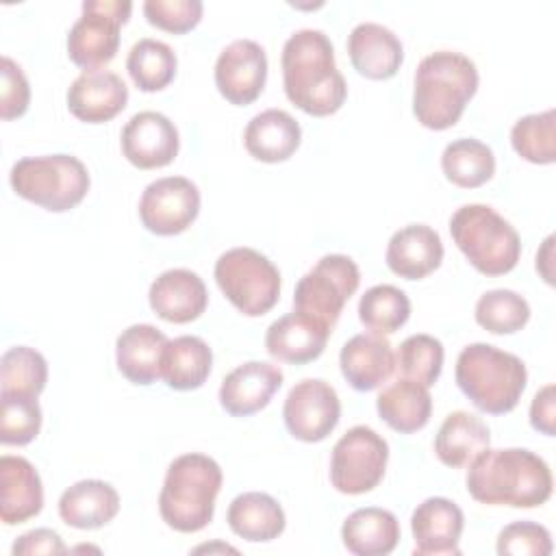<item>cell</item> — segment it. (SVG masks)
Masks as SVG:
<instances>
[{"label":"cell","instance_id":"cell-1","mask_svg":"<svg viewBox=\"0 0 556 556\" xmlns=\"http://www.w3.org/2000/svg\"><path fill=\"white\" fill-rule=\"evenodd\" d=\"M282 85L291 104L313 117L337 113L348 96L334 63L330 37L319 28H300L282 46Z\"/></svg>","mask_w":556,"mask_h":556},{"label":"cell","instance_id":"cell-2","mask_svg":"<svg viewBox=\"0 0 556 556\" xmlns=\"http://www.w3.org/2000/svg\"><path fill=\"white\" fill-rule=\"evenodd\" d=\"M469 495L489 506L536 508L552 495L549 465L526 447L480 452L467 469Z\"/></svg>","mask_w":556,"mask_h":556},{"label":"cell","instance_id":"cell-3","mask_svg":"<svg viewBox=\"0 0 556 556\" xmlns=\"http://www.w3.org/2000/svg\"><path fill=\"white\" fill-rule=\"evenodd\" d=\"M476 63L454 50L424 56L415 72L413 113L424 128H452L478 91Z\"/></svg>","mask_w":556,"mask_h":556},{"label":"cell","instance_id":"cell-4","mask_svg":"<svg viewBox=\"0 0 556 556\" xmlns=\"http://www.w3.org/2000/svg\"><path fill=\"white\" fill-rule=\"evenodd\" d=\"M222 482V467L211 456L189 452L174 458L159 493L163 521L176 532H200L213 519Z\"/></svg>","mask_w":556,"mask_h":556},{"label":"cell","instance_id":"cell-5","mask_svg":"<svg viewBox=\"0 0 556 556\" xmlns=\"http://www.w3.org/2000/svg\"><path fill=\"white\" fill-rule=\"evenodd\" d=\"M454 378L463 395L482 413H510L526 389L528 371L519 356L491 343H469L456 358Z\"/></svg>","mask_w":556,"mask_h":556},{"label":"cell","instance_id":"cell-6","mask_svg":"<svg viewBox=\"0 0 556 556\" xmlns=\"http://www.w3.org/2000/svg\"><path fill=\"white\" fill-rule=\"evenodd\" d=\"M450 235L471 267L484 276L508 274L519 263V232L489 204L456 208L450 217Z\"/></svg>","mask_w":556,"mask_h":556},{"label":"cell","instance_id":"cell-7","mask_svg":"<svg viewBox=\"0 0 556 556\" xmlns=\"http://www.w3.org/2000/svg\"><path fill=\"white\" fill-rule=\"evenodd\" d=\"M9 182L20 198L50 213H65L83 202L91 178L80 159L72 154H43L24 156L13 163Z\"/></svg>","mask_w":556,"mask_h":556},{"label":"cell","instance_id":"cell-8","mask_svg":"<svg viewBox=\"0 0 556 556\" xmlns=\"http://www.w3.org/2000/svg\"><path fill=\"white\" fill-rule=\"evenodd\" d=\"M213 276L226 300L248 317L269 313L280 298L278 267L254 248H230L219 254Z\"/></svg>","mask_w":556,"mask_h":556},{"label":"cell","instance_id":"cell-9","mask_svg":"<svg viewBox=\"0 0 556 556\" xmlns=\"http://www.w3.org/2000/svg\"><path fill=\"white\" fill-rule=\"evenodd\" d=\"M358 285L361 271L350 256L326 254L298 280L293 311L306 313L332 328Z\"/></svg>","mask_w":556,"mask_h":556},{"label":"cell","instance_id":"cell-10","mask_svg":"<svg viewBox=\"0 0 556 556\" xmlns=\"http://www.w3.org/2000/svg\"><path fill=\"white\" fill-rule=\"evenodd\" d=\"M80 17L67 33V56L83 70H100L119 48V28L128 22V0H85Z\"/></svg>","mask_w":556,"mask_h":556},{"label":"cell","instance_id":"cell-11","mask_svg":"<svg viewBox=\"0 0 556 556\" xmlns=\"http://www.w3.org/2000/svg\"><path fill=\"white\" fill-rule=\"evenodd\" d=\"M389 460V443L369 426L350 428L332 447L330 482L339 493L361 495L380 484Z\"/></svg>","mask_w":556,"mask_h":556},{"label":"cell","instance_id":"cell-12","mask_svg":"<svg viewBox=\"0 0 556 556\" xmlns=\"http://www.w3.org/2000/svg\"><path fill=\"white\" fill-rule=\"evenodd\" d=\"M200 213V191L185 176L152 180L139 198V219L146 230L159 237L185 232Z\"/></svg>","mask_w":556,"mask_h":556},{"label":"cell","instance_id":"cell-13","mask_svg":"<svg viewBox=\"0 0 556 556\" xmlns=\"http://www.w3.org/2000/svg\"><path fill=\"white\" fill-rule=\"evenodd\" d=\"M341 400L321 378H304L285 397L282 419L289 434L304 443L324 441L339 424Z\"/></svg>","mask_w":556,"mask_h":556},{"label":"cell","instance_id":"cell-14","mask_svg":"<svg viewBox=\"0 0 556 556\" xmlns=\"http://www.w3.org/2000/svg\"><path fill=\"white\" fill-rule=\"evenodd\" d=\"M267 54L254 39L230 41L215 61V87L230 104H252L265 89Z\"/></svg>","mask_w":556,"mask_h":556},{"label":"cell","instance_id":"cell-15","mask_svg":"<svg viewBox=\"0 0 556 556\" xmlns=\"http://www.w3.org/2000/svg\"><path fill=\"white\" fill-rule=\"evenodd\" d=\"M122 154L139 169H159L169 165L180 148V135L174 122L159 111H139L122 128Z\"/></svg>","mask_w":556,"mask_h":556},{"label":"cell","instance_id":"cell-16","mask_svg":"<svg viewBox=\"0 0 556 556\" xmlns=\"http://www.w3.org/2000/svg\"><path fill=\"white\" fill-rule=\"evenodd\" d=\"M465 515L447 497H428L413 510L410 532L417 556H458Z\"/></svg>","mask_w":556,"mask_h":556},{"label":"cell","instance_id":"cell-17","mask_svg":"<svg viewBox=\"0 0 556 556\" xmlns=\"http://www.w3.org/2000/svg\"><path fill=\"white\" fill-rule=\"evenodd\" d=\"M282 369L267 361H248L235 367L219 387V404L232 417H250L263 410L282 384Z\"/></svg>","mask_w":556,"mask_h":556},{"label":"cell","instance_id":"cell-18","mask_svg":"<svg viewBox=\"0 0 556 556\" xmlns=\"http://www.w3.org/2000/svg\"><path fill=\"white\" fill-rule=\"evenodd\" d=\"M128 102L126 83L111 70H83L67 89L70 113L87 124H104Z\"/></svg>","mask_w":556,"mask_h":556},{"label":"cell","instance_id":"cell-19","mask_svg":"<svg viewBox=\"0 0 556 556\" xmlns=\"http://www.w3.org/2000/svg\"><path fill=\"white\" fill-rule=\"evenodd\" d=\"M148 302L161 319L169 324H189L206 311L208 291L195 271L174 267L152 280Z\"/></svg>","mask_w":556,"mask_h":556},{"label":"cell","instance_id":"cell-20","mask_svg":"<svg viewBox=\"0 0 556 556\" xmlns=\"http://www.w3.org/2000/svg\"><path fill=\"white\" fill-rule=\"evenodd\" d=\"M332 328L324 321L293 311L269 324L265 332V350L269 356L291 365H304L321 356Z\"/></svg>","mask_w":556,"mask_h":556},{"label":"cell","instance_id":"cell-21","mask_svg":"<svg viewBox=\"0 0 556 556\" xmlns=\"http://www.w3.org/2000/svg\"><path fill=\"white\" fill-rule=\"evenodd\" d=\"M339 367L352 389L374 391L393 376L395 352L384 334L361 332L343 343Z\"/></svg>","mask_w":556,"mask_h":556},{"label":"cell","instance_id":"cell-22","mask_svg":"<svg viewBox=\"0 0 556 556\" xmlns=\"http://www.w3.org/2000/svg\"><path fill=\"white\" fill-rule=\"evenodd\" d=\"M348 54L354 70L369 80H387L404 61L400 37L376 22H361L348 35Z\"/></svg>","mask_w":556,"mask_h":556},{"label":"cell","instance_id":"cell-23","mask_svg":"<svg viewBox=\"0 0 556 556\" xmlns=\"http://www.w3.org/2000/svg\"><path fill=\"white\" fill-rule=\"evenodd\" d=\"M43 508V484L39 471L24 456L0 458V519L17 526L37 517Z\"/></svg>","mask_w":556,"mask_h":556},{"label":"cell","instance_id":"cell-24","mask_svg":"<svg viewBox=\"0 0 556 556\" xmlns=\"http://www.w3.org/2000/svg\"><path fill=\"white\" fill-rule=\"evenodd\" d=\"M443 241L426 224H408L395 230L387 245V267L406 280H421L443 261Z\"/></svg>","mask_w":556,"mask_h":556},{"label":"cell","instance_id":"cell-25","mask_svg":"<svg viewBox=\"0 0 556 556\" xmlns=\"http://www.w3.org/2000/svg\"><path fill=\"white\" fill-rule=\"evenodd\" d=\"M169 339L152 324H132L115 341L119 374L132 384H152L161 378V356Z\"/></svg>","mask_w":556,"mask_h":556},{"label":"cell","instance_id":"cell-26","mask_svg":"<svg viewBox=\"0 0 556 556\" xmlns=\"http://www.w3.org/2000/svg\"><path fill=\"white\" fill-rule=\"evenodd\" d=\"M302 141L298 119L282 109H265L256 113L243 132V146L256 161L282 163L295 154Z\"/></svg>","mask_w":556,"mask_h":556},{"label":"cell","instance_id":"cell-27","mask_svg":"<svg viewBox=\"0 0 556 556\" xmlns=\"http://www.w3.org/2000/svg\"><path fill=\"white\" fill-rule=\"evenodd\" d=\"M119 513V493L104 480H78L59 497V517L78 530H96Z\"/></svg>","mask_w":556,"mask_h":556},{"label":"cell","instance_id":"cell-28","mask_svg":"<svg viewBox=\"0 0 556 556\" xmlns=\"http://www.w3.org/2000/svg\"><path fill=\"white\" fill-rule=\"evenodd\" d=\"M341 539L345 549L356 556H387L400 543V521L387 508H356L345 517Z\"/></svg>","mask_w":556,"mask_h":556},{"label":"cell","instance_id":"cell-29","mask_svg":"<svg viewBox=\"0 0 556 556\" xmlns=\"http://www.w3.org/2000/svg\"><path fill=\"white\" fill-rule=\"evenodd\" d=\"M376 410L391 430L413 434L430 421L432 397L428 387L397 376L378 393Z\"/></svg>","mask_w":556,"mask_h":556},{"label":"cell","instance_id":"cell-30","mask_svg":"<svg viewBox=\"0 0 556 556\" xmlns=\"http://www.w3.org/2000/svg\"><path fill=\"white\" fill-rule=\"evenodd\" d=\"M226 521L237 536L250 543L274 541L285 532L287 526V517L278 500L261 491L237 495L228 506Z\"/></svg>","mask_w":556,"mask_h":556},{"label":"cell","instance_id":"cell-31","mask_svg":"<svg viewBox=\"0 0 556 556\" xmlns=\"http://www.w3.org/2000/svg\"><path fill=\"white\" fill-rule=\"evenodd\" d=\"M213 352L195 334H182L165 343L161 356V378L174 391L200 389L211 376Z\"/></svg>","mask_w":556,"mask_h":556},{"label":"cell","instance_id":"cell-32","mask_svg":"<svg viewBox=\"0 0 556 556\" xmlns=\"http://www.w3.org/2000/svg\"><path fill=\"white\" fill-rule=\"evenodd\" d=\"M491 443L486 424L467 410L450 413L434 437V454L445 467H465Z\"/></svg>","mask_w":556,"mask_h":556},{"label":"cell","instance_id":"cell-33","mask_svg":"<svg viewBox=\"0 0 556 556\" xmlns=\"http://www.w3.org/2000/svg\"><path fill=\"white\" fill-rule=\"evenodd\" d=\"M441 169L452 185L460 189H476L493 178L495 154L486 143L473 137H460L445 146L441 154Z\"/></svg>","mask_w":556,"mask_h":556},{"label":"cell","instance_id":"cell-34","mask_svg":"<svg viewBox=\"0 0 556 556\" xmlns=\"http://www.w3.org/2000/svg\"><path fill=\"white\" fill-rule=\"evenodd\" d=\"M176 52L159 39L143 37L132 43L126 56V70L137 89L152 93L165 89L176 76Z\"/></svg>","mask_w":556,"mask_h":556},{"label":"cell","instance_id":"cell-35","mask_svg":"<svg viewBox=\"0 0 556 556\" xmlns=\"http://www.w3.org/2000/svg\"><path fill=\"white\" fill-rule=\"evenodd\" d=\"M410 317L408 295L393 285H376L358 300V319L369 332L393 334Z\"/></svg>","mask_w":556,"mask_h":556},{"label":"cell","instance_id":"cell-36","mask_svg":"<svg viewBox=\"0 0 556 556\" xmlns=\"http://www.w3.org/2000/svg\"><path fill=\"white\" fill-rule=\"evenodd\" d=\"M513 150L528 163L552 165L556 161V111L530 113L510 128Z\"/></svg>","mask_w":556,"mask_h":556},{"label":"cell","instance_id":"cell-37","mask_svg":"<svg viewBox=\"0 0 556 556\" xmlns=\"http://www.w3.org/2000/svg\"><path fill=\"white\" fill-rule=\"evenodd\" d=\"M48 363L41 352L28 345H13L0 358V393L35 395L46 389Z\"/></svg>","mask_w":556,"mask_h":556},{"label":"cell","instance_id":"cell-38","mask_svg":"<svg viewBox=\"0 0 556 556\" xmlns=\"http://www.w3.org/2000/svg\"><path fill=\"white\" fill-rule=\"evenodd\" d=\"M445 350L443 343L426 332L406 337L395 352V371L400 378L415 380L424 387H432L443 369Z\"/></svg>","mask_w":556,"mask_h":556},{"label":"cell","instance_id":"cell-39","mask_svg":"<svg viewBox=\"0 0 556 556\" xmlns=\"http://www.w3.org/2000/svg\"><path fill=\"white\" fill-rule=\"evenodd\" d=\"M476 321L486 332L513 334L530 319V304L513 289H491L476 302Z\"/></svg>","mask_w":556,"mask_h":556},{"label":"cell","instance_id":"cell-40","mask_svg":"<svg viewBox=\"0 0 556 556\" xmlns=\"http://www.w3.org/2000/svg\"><path fill=\"white\" fill-rule=\"evenodd\" d=\"M0 441L4 445H28L41 430V406L35 395L0 393Z\"/></svg>","mask_w":556,"mask_h":556},{"label":"cell","instance_id":"cell-41","mask_svg":"<svg viewBox=\"0 0 556 556\" xmlns=\"http://www.w3.org/2000/svg\"><path fill=\"white\" fill-rule=\"evenodd\" d=\"M500 556H547L552 554V534L534 521H513L497 534L495 545Z\"/></svg>","mask_w":556,"mask_h":556},{"label":"cell","instance_id":"cell-42","mask_svg":"<svg viewBox=\"0 0 556 556\" xmlns=\"http://www.w3.org/2000/svg\"><path fill=\"white\" fill-rule=\"evenodd\" d=\"M204 4L200 0H146L143 15L146 20L174 35L193 30L202 20Z\"/></svg>","mask_w":556,"mask_h":556},{"label":"cell","instance_id":"cell-43","mask_svg":"<svg viewBox=\"0 0 556 556\" xmlns=\"http://www.w3.org/2000/svg\"><path fill=\"white\" fill-rule=\"evenodd\" d=\"M0 115L4 122L22 117L30 104V87L22 67L11 59L2 56L0 61Z\"/></svg>","mask_w":556,"mask_h":556},{"label":"cell","instance_id":"cell-44","mask_svg":"<svg viewBox=\"0 0 556 556\" xmlns=\"http://www.w3.org/2000/svg\"><path fill=\"white\" fill-rule=\"evenodd\" d=\"M67 547L59 532L50 528H35L15 539L11 554L13 556H33V554H65Z\"/></svg>","mask_w":556,"mask_h":556},{"label":"cell","instance_id":"cell-45","mask_svg":"<svg viewBox=\"0 0 556 556\" xmlns=\"http://www.w3.org/2000/svg\"><path fill=\"white\" fill-rule=\"evenodd\" d=\"M556 397H554V384H545L543 389H539L532 397L530 404V426L545 434V437H554L556 432Z\"/></svg>","mask_w":556,"mask_h":556},{"label":"cell","instance_id":"cell-46","mask_svg":"<svg viewBox=\"0 0 556 556\" xmlns=\"http://www.w3.org/2000/svg\"><path fill=\"white\" fill-rule=\"evenodd\" d=\"M552 243H554V237H547L543 241V248L536 252V271H541L543 280L547 285H554V276H552Z\"/></svg>","mask_w":556,"mask_h":556}]
</instances>
